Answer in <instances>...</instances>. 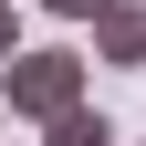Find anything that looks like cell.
Instances as JSON below:
<instances>
[{
  "label": "cell",
  "mask_w": 146,
  "mask_h": 146,
  "mask_svg": "<svg viewBox=\"0 0 146 146\" xmlns=\"http://www.w3.org/2000/svg\"><path fill=\"white\" fill-rule=\"evenodd\" d=\"M0 94H11V115H31V125H52V115H73L84 104V52H11L0 63Z\"/></svg>",
  "instance_id": "1"
},
{
  "label": "cell",
  "mask_w": 146,
  "mask_h": 146,
  "mask_svg": "<svg viewBox=\"0 0 146 146\" xmlns=\"http://www.w3.org/2000/svg\"><path fill=\"white\" fill-rule=\"evenodd\" d=\"M94 52H104L115 73L146 63V0H104V11H94Z\"/></svg>",
  "instance_id": "2"
},
{
  "label": "cell",
  "mask_w": 146,
  "mask_h": 146,
  "mask_svg": "<svg viewBox=\"0 0 146 146\" xmlns=\"http://www.w3.org/2000/svg\"><path fill=\"white\" fill-rule=\"evenodd\" d=\"M42 146H125V136L94 115V104H73V115H52V125H42Z\"/></svg>",
  "instance_id": "3"
},
{
  "label": "cell",
  "mask_w": 146,
  "mask_h": 146,
  "mask_svg": "<svg viewBox=\"0 0 146 146\" xmlns=\"http://www.w3.org/2000/svg\"><path fill=\"white\" fill-rule=\"evenodd\" d=\"M42 11H52V21H94L104 0H42Z\"/></svg>",
  "instance_id": "4"
},
{
  "label": "cell",
  "mask_w": 146,
  "mask_h": 146,
  "mask_svg": "<svg viewBox=\"0 0 146 146\" xmlns=\"http://www.w3.org/2000/svg\"><path fill=\"white\" fill-rule=\"evenodd\" d=\"M11 52H21V11L0 0V63H11Z\"/></svg>",
  "instance_id": "5"
}]
</instances>
